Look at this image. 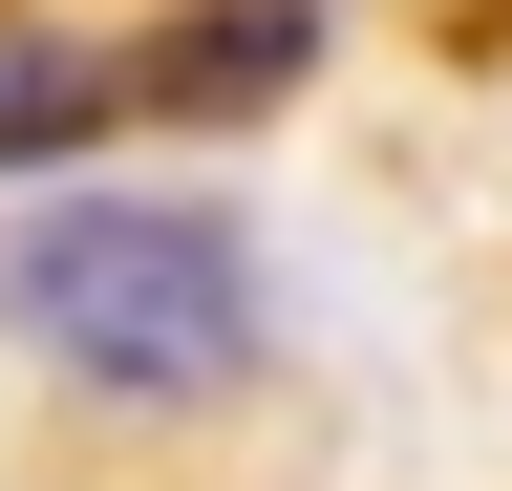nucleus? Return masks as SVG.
Listing matches in <instances>:
<instances>
[{
	"instance_id": "nucleus-1",
	"label": "nucleus",
	"mask_w": 512,
	"mask_h": 491,
	"mask_svg": "<svg viewBox=\"0 0 512 491\" xmlns=\"http://www.w3.org/2000/svg\"><path fill=\"white\" fill-rule=\"evenodd\" d=\"M0 299H22V342L64 385H128V406H192V385L256 363V257L192 193H64V214H22Z\"/></svg>"
},
{
	"instance_id": "nucleus-2",
	"label": "nucleus",
	"mask_w": 512,
	"mask_h": 491,
	"mask_svg": "<svg viewBox=\"0 0 512 491\" xmlns=\"http://www.w3.org/2000/svg\"><path fill=\"white\" fill-rule=\"evenodd\" d=\"M128 107V65H86L64 22H0V171H43V150H86Z\"/></svg>"
}]
</instances>
